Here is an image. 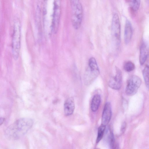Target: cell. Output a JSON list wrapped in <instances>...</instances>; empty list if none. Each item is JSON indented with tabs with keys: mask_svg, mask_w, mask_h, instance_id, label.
<instances>
[{
	"mask_svg": "<svg viewBox=\"0 0 149 149\" xmlns=\"http://www.w3.org/2000/svg\"><path fill=\"white\" fill-rule=\"evenodd\" d=\"M33 120L22 118L17 120L7 128L5 132L6 136L12 139H19L25 134L32 127Z\"/></svg>",
	"mask_w": 149,
	"mask_h": 149,
	"instance_id": "obj_1",
	"label": "cell"
},
{
	"mask_svg": "<svg viewBox=\"0 0 149 149\" xmlns=\"http://www.w3.org/2000/svg\"><path fill=\"white\" fill-rule=\"evenodd\" d=\"M21 25L19 21L16 19L14 22L12 38V48L13 56L15 60L18 58L21 46Z\"/></svg>",
	"mask_w": 149,
	"mask_h": 149,
	"instance_id": "obj_2",
	"label": "cell"
},
{
	"mask_svg": "<svg viewBox=\"0 0 149 149\" xmlns=\"http://www.w3.org/2000/svg\"><path fill=\"white\" fill-rule=\"evenodd\" d=\"M100 70L95 58L92 57L88 62V67L86 69L84 77V81L86 85L92 83L98 77Z\"/></svg>",
	"mask_w": 149,
	"mask_h": 149,
	"instance_id": "obj_3",
	"label": "cell"
},
{
	"mask_svg": "<svg viewBox=\"0 0 149 149\" xmlns=\"http://www.w3.org/2000/svg\"><path fill=\"white\" fill-rule=\"evenodd\" d=\"M111 30L113 45L118 49L120 43L121 29L119 17L116 13H114L112 17Z\"/></svg>",
	"mask_w": 149,
	"mask_h": 149,
	"instance_id": "obj_4",
	"label": "cell"
},
{
	"mask_svg": "<svg viewBox=\"0 0 149 149\" xmlns=\"http://www.w3.org/2000/svg\"><path fill=\"white\" fill-rule=\"evenodd\" d=\"M72 23L75 29H78L80 26L83 17L82 6L79 0H72Z\"/></svg>",
	"mask_w": 149,
	"mask_h": 149,
	"instance_id": "obj_5",
	"label": "cell"
},
{
	"mask_svg": "<svg viewBox=\"0 0 149 149\" xmlns=\"http://www.w3.org/2000/svg\"><path fill=\"white\" fill-rule=\"evenodd\" d=\"M141 83L140 78L136 75L131 76L127 80L125 92L128 96H132L137 92Z\"/></svg>",
	"mask_w": 149,
	"mask_h": 149,
	"instance_id": "obj_6",
	"label": "cell"
},
{
	"mask_svg": "<svg viewBox=\"0 0 149 149\" xmlns=\"http://www.w3.org/2000/svg\"><path fill=\"white\" fill-rule=\"evenodd\" d=\"M115 74L110 79L108 85L112 89L119 90L121 88L122 84V72L120 69L117 67H115Z\"/></svg>",
	"mask_w": 149,
	"mask_h": 149,
	"instance_id": "obj_7",
	"label": "cell"
},
{
	"mask_svg": "<svg viewBox=\"0 0 149 149\" xmlns=\"http://www.w3.org/2000/svg\"><path fill=\"white\" fill-rule=\"evenodd\" d=\"M112 115L111 104L107 102L104 104L102 117V124L106 125L110 122Z\"/></svg>",
	"mask_w": 149,
	"mask_h": 149,
	"instance_id": "obj_8",
	"label": "cell"
},
{
	"mask_svg": "<svg viewBox=\"0 0 149 149\" xmlns=\"http://www.w3.org/2000/svg\"><path fill=\"white\" fill-rule=\"evenodd\" d=\"M148 55V48L146 43L143 41L140 49L139 61L141 65H143L145 62Z\"/></svg>",
	"mask_w": 149,
	"mask_h": 149,
	"instance_id": "obj_9",
	"label": "cell"
},
{
	"mask_svg": "<svg viewBox=\"0 0 149 149\" xmlns=\"http://www.w3.org/2000/svg\"><path fill=\"white\" fill-rule=\"evenodd\" d=\"M75 104L73 98H68L65 101L64 105V113L66 116L72 114L74 109Z\"/></svg>",
	"mask_w": 149,
	"mask_h": 149,
	"instance_id": "obj_10",
	"label": "cell"
},
{
	"mask_svg": "<svg viewBox=\"0 0 149 149\" xmlns=\"http://www.w3.org/2000/svg\"><path fill=\"white\" fill-rule=\"evenodd\" d=\"M60 10L59 6L56 3L54 5L52 21V28L54 32H56L58 27Z\"/></svg>",
	"mask_w": 149,
	"mask_h": 149,
	"instance_id": "obj_11",
	"label": "cell"
},
{
	"mask_svg": "<svg viewBox=\"0 0 149 149\" xmlns=\"http://www.w3.org/2000/svg\"><path fill=\"white\" fill-rule=\"evenodd\" d=\"M132 28L130 22L128 20L126 21L124 30V38L126 44L130 42L132 35Z\"/></svg>",
	"mask_w": 149,
	"mask_h": 149,
	"instance_id": "obj_12",
	"label": "cell"
},
{
	"mask_svg": "<svg viewBox=\"0 0 149 149\" xmlns=\"http://www.w3.org/2000/svg\"><path fill=\"white\" fill-rule=\"evenodd\" d=\"M100 95L98 94L95 95L91 100V108L92 111H96L98 109L101 102Z\"/></svg>",
	"mask_w": 149,
	"mask_h": 149,
	"instance_id": "obj_13",
	"label": "cell"
},
{
	"mask_svg": "<svg viewBox=\"0 0 149 149\" xmlns=\"http://www.w3.org/2000/svg\"><path fill=\"white\" fill-rule=\"evenodd\" d=\"M108 136V142L111 148H117V146L116 144L114 134L111 131H110Z\"/></svg>",
	"mask_w": 149,
	"mask_h": 149,
	"instance_id": "obj_14",
	"label": "cell"
},
{
	"mask_svg": "<svg viewBox=\"0 0 149 149\" xmlns=\"http://www.w3.org/2000/svg\"><path fill=\"white\" fill-rule=\"evenodd\" d=\"M106 126L102 124L99 127L98 130L97 135L96 141L97 143H98L102 139L105 132Z\"/></svg>",
	"mask_w": 149,
	"mask_h": 149,
	"instance_id": "obj_15",
	"label": "cell"
},
{
	"mask_svg": "<svg viewBox=\"0 0 149 149\" xmlns=\"http://www.w3.org/2000/svg\"><path fill=\"white\" fill-rule=\"evenodd\" d=\"M129 5L134 11H137L140 7L141 0H127Z\"/></svg>",
	"mask_w": 149,
	"mask_h": 149,
	"instance_id": "obj_16",
	"label": "cell"
},
{
	"mask_svg": "<svg viewBox=\"0 0 149 149\" xmlns=\"http://www.w3.org/2000/svg\"><path fill=\"white\" fill-rule=\"evenodd\" d=\"M143 74L146 87L149 88V66L146 65L143 70Z\"/></svg>",
	"mask_w": 149,
	"mask_h": 149,
	"instance_id": "obj_17",
	"label": "cell"
},
{
	"mask_svg": "<svg viewBox=\"0 0 149 149\" xmlns=\"http://www.w3.org/2000/svg\"><path fill=\"white\" fill-rule=\"evenodd\" d=\"M135 68L134 64L130 61L126 62L124 65V69L127 72H130L133 71Z\"/></svg>",
	"mask_w": 149,
	"mask_h": 149,
	"instance_id": "obj_18",
	"label": "cell"
},
{
	"mask_svg": "<svg viewBox=\"0 0 149 149\" xmlns=\"http://www.w3.org/2000/svg\"><path fill=\"white\" fill-rule=\"evenodd\" d=\"M126 127V123L125 122H124L123 124L121 127V131L122 133H123L124 132L125 129Z\"/></svg>",
	"mask_w": 149,
	"mask_h": 149,
	"instance_id": "obj_19",
	"label": "cell"
},
{
	"mask_svg": "<svg viewBox=\"0 0 149 149\" xmlns=\"http://www.w3.org/2000/svg\"><path fill=\"white\" fill-rule=\"evenodd\" d=\"M5 120V119L4 118H0V126L2 124Z\"/></svg>",
	"mask_w": 149,
	"mask_h": 149,
	"instance_id": "obj_20",
	"label": "cell"
}]
</instances>
